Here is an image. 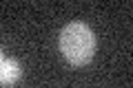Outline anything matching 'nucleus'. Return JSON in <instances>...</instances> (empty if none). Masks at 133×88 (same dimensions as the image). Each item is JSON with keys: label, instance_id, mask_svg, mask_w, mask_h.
<instances>
[{"label": "nucleus", "instance_id": "f257e3e1", "mask_svg": "<svg viewBox=\"0 0 133 88\" xmlns=\"http://www.w3.org/2000/svg\"><path fill=\"white\" fill-rule=\"evenodd\" d=\"M60 53L73 66L89 64L95 53V35L89 24L84 22L66 24L60 33Z\"/></svg>", "mask_w": 133, "mask_h": 88}, {"label": "nucleus", "instance_id": "f03ea898", "mask_svg": "<svg viewBox=\"0 0 133 88\" xmlns=\"http://www.w3.org/2000/svg\"><path fill=\"white\" fill-rule=\"evenodd\" d=\"M22 77V66L18 60H2L0 64V86H14Z\"/></svg>", "mask_w": 133, "mask_h": 88}, {"label": "nucleus", "instance_id": "7ed1b4c3", "mask_svg": "<svg viewBox=\"0 0 133 88\" xmlns=\"http://www.w3.org/2000/svg\"><path fill=\"white\" fill-rule=\"evenodd\" d=\"M0 64H2V51H0Z\"/></svg>", "mask_w": 133, "mask_h": 88}]
</instances>
